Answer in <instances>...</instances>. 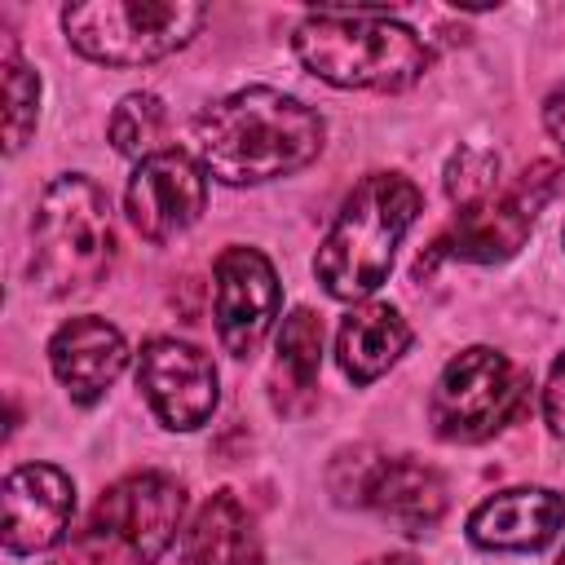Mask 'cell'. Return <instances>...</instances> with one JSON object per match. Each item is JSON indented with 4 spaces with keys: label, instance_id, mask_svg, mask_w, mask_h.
I'll use <instances>...</instances> for the list:
<instances>
[{
    "label": "cell",
    "instance_id": "obj_1",
    "mask_svg": "<svg viewBox=\"0 0 565 565\" xmlns=\"http://www.w3.org/2000/svg\"><path fill=\"white\" fill-rule=\"evenodd\" d=\"M327 124L305 102L252 84L194 119V159L225 185H260L318 159Z\"/></svg>",
    "mask_w": 565,
    "mask_h": 565
},
{
    "label": "cell",
    "instance_id": "obj_2",
    "mask_svg": "<svg viewBox=\"0 0 565 565\" xmlns=\"http://www.w3.org/2000/svg\"><path fill=\"white\" fill-rule=\"evenodd\" d=\"M291 44H296L300 66L309 75H318L322 84H335V88L402 93L433 62V49L424 44V35L384 9L305 13Z\"/></svg>",
    "mask_w": 565,
    "mask_h": 565
},
{
    "label": "cell",
    "instance_id": "obj_3",
    "mask_svg": "<svg viewBox=\"0 0 565 565\" xmlns=\"http://www.w3.org/2000/svg\"><path fill=\"white\" fill-rule=\"evenodd\" d=\"M419 190L402 172L362 177L318 243L313 278L335 300H366L393 269L397 243L419 216Z\"/></svg>",
    "mask_w": 565,
    "mask_h": 565
},
{
    "label": "cell",
    "instance_id": "obj_4",
    "mask_svg": "<svg viewBox=\"0 0 565 565\" xmlns=\"http://www.w3.org/2000/svg\"><path fill=\"white\" fill-rule=\"evenodd\" d=\"M115 260V221L106 190L66 172L53 177L31 216V274L49 296H84L93 291Z\"/></svg>",
    "mask_w": 565,
    "mask_h": 565
},
{
    "label": "cell",
    "instance_id": "obj_5",
    "mask_svg": "<svg viewBox=\"0 0 565 565\" xmlns=\"http://www.w3.org/2000/svg\"><path fill=\"white\" fill-rule=\"evenodd\" d=\"M185 516V490L163 472H128L93 503L53 565H154Z\"/></svg>",
    "mask_w": 565,
    "mask_h": 565
},
{
    "label": "cell",
    "instance_id": "obj_6",
    "mask_svg": "<svg viewBox=\"0 0 565 565\" xmlns=\"http://www.w3.org/2000/svg\"><path fill=\"white\" fill-rule=\"evenodd\" d=\"M203 4L194 0H97V4H66L62 31L75 53L102 66H146L181 44L203 26Z\"/></svg>",
    "mask_w": 565,
    "mask_h": 565
},
{
    "label": "cell",
    "instance_id": "obj_7",
    "mask_svg": "<svg viewBox=\"0 0 565 565\" xmlns=\"http://www.w3.org/2000/svg\"><path fill=\"white\" fill-rule=\"evenodd\" d=\"M327 486L340 503L380 512L402 534H424L446 512V481L415 455H384L375 446L340 450L327 468Z\"/></svg>",
    "mask_w": 565,
    "mask_h": 565
},
{
    "label": "cell",
    "instance_id": "obj_8",
    "mask_svg": "<svg viewBox=\"0 0 565 565\" xmlns=\"http://www.w3.org/2000/svg\"><path fill=\"white\" fill-rule=\"evenodd\" d=\"M525 402V375L490 344L455 353L428 397V419L446 441H486L494 437Z\"/></svg>",
    "mask_w": 565,
    "mask_h": 565
},
{
    "label": "cell",
    "instance_id": "obj_9",
    "mask_svg": "<svg viewBox=\"0 0 565 565\" xmlns=\"http://www.w3.org/2000/svg\"><path fill=\"white\" fill-rule=\"evenodd\" d=\"M561 185V168L556 163H530L508 190L463 207L455 216L450 230H441L433 238V252L424 265L433 260H472V265H494V260H508L534 230L539 212L547 207V199L556 194Z\"/></svg>",
    "mask_w": 565,
    "mask_h": 565
},
{
    "label": "cell",
    "instance_id": "obj_10",
    "mask_svg": "<svg viewBox=\"0 0 565 565\" xmlns=\"http://www.w3.org/2000/svg\"><path fill=\"white\" fill-rule=\"evenodd\" d=\"M137 388L146 393L154 419L172 433L203 428L221 402V375H216L212 358L172 335H154L141 344Z\"/></svg>",
    "mask_w": 565,
    "mask_h": 565
},
{
    "label": "cell",
    "instance_id": "obj_11",
    "mask_svg": "<svg viewBox=\"0 0 565 565\" xmlns=\"http://www.w3.org/2000/svg\"><path fill=\"white\" fill-rule=\"evenodd\" d=\"M278 309H282V291L269 256L256 247H225L212 269V318L221 349L234 358L256 353Z\"/></svg>",
    "mask_w": 565,
    "mask_h": 565
},
{
    "label": "cell",
    "instance_id": "obj_12",
    "mask_svg": "<svg viewBox=\"0 0 565 565\" xmlns=\"http://www.w3.org/2000/svg\"><path fill=\"white\" fill-rule=\"evenodd\" d=\"M124 203L141 238L168 243L199 221L207 203V172L190 150H159L137 163Z\"/></svg>",
    "mask_w": 565,
    "mask_h": 565
},
{
    "label": "cell",
    "instance_id": "obj_13",
    "mask_svg": "<svg viewBox=\"0 0 565 565\" xmlns=\"http://www.w3.org/2000/svg\"><path fill=\"white\" fill-rule=\"evenodd\" d=\"M75 516V481L53 463H22L4 477V552L35 556L62 543Z\"/></svg>",
    "mask_w": 565,
    "mask_h": 565
},
{
    "label": "cell",
    "instance_id": "obj_14",
    "mask_svg": "<svg viewBox=\"0 0 565 565\" xmlns=\"http://www.w3.org/2000/svg\"><path fill=\"white\" fill-rule=\"evenodd\" d=\"M565 525V494L547 486H512L490 494L468 516V539L486 552H539Z\"/></svg>",
    "mask_w": 565,
    "mask_h": 565
},
{
    "label": "cell",
    "instance_id": "obj_15",
    "mask_svg": "<svg viewBox=\"0 0 565 565\" xmlns=\"http://www.w3.org/2000/svg\"><path fill=\"white\" fill-rule=\"evenodd\" d=\"M49 366L57 375V384L79 402L93 406L106 397V388L119 380V371L128 366V344L119 335V327H110L106 318H71L53 331L49 340Z\"/></svg>",
    "mask_w": 565,
    "mask_h": 565
},
{
    "label": "cell",
    "instance_id": "obj_16",
    "mask_svg": "<svg viewBox=\"0 0 565 565\" xmlns=\"http://www.w3.org/2000/svg\"><path fill=\"white\" fill-rule=\"evenodd\" d=\"M185 565H260V534L252 512L230 494L216 490L203 499L181 534Z\"/></svg>",
    "mask_w": 565,
    "mask_h": 565
},
{
    "label": "cell",
    "instance_id": "obj_17",
    "mask_svg": "<svg viewBox=\"0 0 565 565\" xmlns=\"http://www.w3.org/2000/svg\"><path fill=\"white\" fill-rule=\"evenodd\" d=\"M411 344V327L406 318L393 309V305H380V300H366L358 305L344 322H340V335H335V358H340V371L353 380V384H371L380 380Z\"/></svg>",
    "mask_w": 565,
    "mask_h": 565
},
{
    "label": "cell",
    "instance_id": "obj_18",
    "mask_svg": "<svg viewBox=\"0 0 565 565\" xmlns=\"http://www.w3.org/2000/svg\"><path fill=\"white\" fill-rule=\"evenodd\" d=\"M318 371H322V322L313 309H291L274 344V375H269L274 406L282 415L305 411L313 402Z\"/></svg>",
    "mask_w": 565,
    "mask_h": 565
},
{
    "label": "cell",
    "instance_id": "obj_19",
    "mask_svg": "<svg viewBox=\"0 0 565 565\" xmlns=\"http://www.w3.org/2000/svg\"><path fill=\"white\" fill-rule=\"evenodd\" d=\"M40 119V75L22 62L13 35H4V150H22Z\"/></svg>",
    "mask_w": 565,
    "mask_h": 565
},
{
    "label": "cell",
    "instance_id": "obj_20",
    "mask_svg": "<svg viewBox=\"0 0 565 565\" xmlns=\"http://www.w3.org/2000/svg\"><path fill=\"white\" fill-rule=\"evenodd\" d=\"M163 128H168L163 102H159L154 93H128V97L115 106V115H110V146H115L119 154H128V159L141 163V159L159 154Z\"/></svg>",
    "mask_w": 565,
    "mask_h": 565
},
{
    "label": "cell",
    "instance_id": "obj_21",
    "mask_svg": "<svg viewBox=\"0 0 565 565\" xmlns=\"http://www.w3.org/2000/svg\"><path fill=\"white\" fill-rule=\"evenodd\" d=\"M499 185V154L494 150H477V146H459L446 163V194L459 207H472L481 199H490Z\"/></svg>",
    "mask_w": 565,
    "mask_h": 565
},
{
    "label": "cell",
    "instance_id": "obj_22",
    "mask_svg": "<svg viewBox=\"0 0 565 565\" xmlns=\"http://www.w3.org/2000/svg\"><path fill=\"white\" fill-rule=\"evenodd\" d=\"M543 419L556 437H565V349L556 353V362L547 371V384H543Z\"/></svg>",
    "mask_w": 565,
    "mask_h": 565
},
{
    "label": "cell",
    "instance_id": "obj_23",
    "mask_svg": "<svg viewBox=\"0 0 565 565\" xmlns=\"http://www.w3.org/2000/svg\"><path fill=\"white\" fill-rule=\"evenodd\" d=\"M543 128H547V137L565 150V84L543 102Z\"/></svg>",
    "mask_w": 565,
    "mask_h": 565
},
{
    "label": "cell",
    "instance_id": "obj_24",
    "mask_svg": "<svg viewBox=\"0 0 565 565\" xmlns=\"http://www.w3.org/2000/svg\"><path fill=\"white\" fill-rule=\"evenodd\" d=\"M362 565H419V556H411V552H384V556H371Z\"/></svg>",
    "mask_w": 565,
    "mask_h": 565
},
{
    "label": "cell",
    "instance_id": "obj_25",
    "mask_svg": "<svg viewBox=\"0 0 565 565\" xmlns=\"http://www.w3.org/2000/svg\"><path fill=\"white\" fill-rule=\"evenodd\" d=\"M556 565H565V552H561V556H556Z\"/></svg>",
    "mask_w": 565,
    "mask_h": 565
}]
</instances>
